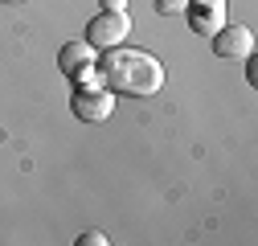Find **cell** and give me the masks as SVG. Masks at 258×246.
<instances>
[{
  "mask_svg": "<svg viewBox=\"0 0 258 246\" xmlns=\"http://www.w3.org/2000/svg\"><path fill=\"white\" fill-rule=\"evenodd\" d=\"M103 82L119 95H136V99H148L164 86V61L152 57L148 49H107L103 57Z\"/></svg>",
  "mask_w": 258,
  "mask_h": 246,
  "instance_id": "obj_1",
  "label": "cell"
},
{
  "mask_svg": "<svg viewBox=\"0 0 258 246\" xmlns=\"http://www.w3.org/2000/svg\"><path fill=\"white\" fill-rule=\"evenodd\" d=\"M127 37H132V17L127 13H99L90 25H86V41L94 45V49H115V45H123Z\"/></svg>",
  "mask_w": 258,
  "mask_h": 246,
  "instance_id": "obj_2",
  "label": "cell"
},
{
  "mask_svg": "<svg viewBox=\"0 0 258 246\" xmlns=\"http://www.w3.org/2000/svg\"><path fill=\"white\" fill-rule=\"evenodd\" d=\"M111 111H115V90L111 86H78L74 115L82 123H103V119H111Z\"/></svg>",
  "mask_w": 258,
  "mask_h": 246,
  "instance_id": "obj_3",
  "label": "cell"
},
{
  "mask_svg": "<svg viewBox=\"0 0 258 246\" xmlns=\"http://www.w3.org/2000/svg\"><path fill=\"white\" fill-rule=\"evenodd\" d=\"M209 41H213V53H217V57H250V53H254V29L225 21Z\"/></svg>",
  "mask_w": 258,
  "mask_h": 246,
  "instance_id": "obj_4",
  "label": "cell"
},
{
  "mask_svg": "<svg viewBox=\"0 0 258 246\" xmlns=\"http://www.w3.org/2000/svg\"><path fill=\"white\" fill-rule=\"evenodd\" d=\"M188 25H192V33L197 37H213L217 29L225 25V0H188Z\"/></svg>",
  "mask_w": 258,
  "mask_h": 246,
  "instance_id": "obj_5",
  "label": "cell"
},
{
  "mask_svg": "<svg viewBox=\"0 0 258 246\" xmlns=\"http://www.w3.org/2000/svg\"><path fill=\"white\" fill-rule=\"evenodd\" d=\"M57 66H61V74H78L86 66H99V49H94L90 41H70V45H61Z\"/></svg>",
  "mask_w": 258,
  "mask_h": 246,
  "instance_id": "obj_6",
  "label": "cell"
},
{
  "mask_svg": "<svg viewBox=\"0 0 258 246\" xmlns=\"http://www.w3.org/2000/svg\"><path fill=\"white\" fill-rule=\"evenodd\" d=\"M70 78H74L78 86H107V82H103V70H99V66H86V70H78V74H70Z\"/></svg>",
  "mask_w": 258,
  "mask_h": 246,
  "instance_id": "obj_7",
  "label": "cell"
},
{
  "mask_svg": "<svg viewBox=\"0 0 258 246\" xmlns=\"http://www.w3.org/2000/svg\"><path fill=\"white\" fill-rule=\"evenodd\" d=\"M188 9V0H156V13H164V17H176Z\"/></svg>",
  "mask_w": 258,
  "mask_h": 246,
  "instance_id": "obj_8",
  "label": "cell"
},
{
  "mask_svg": "<svg viewBox=\"0 0 258 246\" xmlns=\"http://www.w3.org/2000/svg\"><path fill=\"white\" fill-rule=\"evenodd\" d=\"M78 242H82V246H107V242H111V238H107V234H103V230H86V234H82V238H78Z\"/></svg>",
  "mask_w": 258,
  "mask_h": 246,
  "instance_id": "obj_9",
  "label": "cell"
},
{
  "mask_svg": "<svg viewBox=\"0 0 258 246\" xmlns=\"http://www.w3.org/2000/svg\"><path fill=\"white\" fill-rule=\"evenodd\" d=\"M99 9H107V13H127V0H99Z\"/></svg>",
  "mask_w": 258,
  "mask_h": 246,
  "instance_id": "obj_10",
  "label": "cell"
},
{
  "mask_svg": "<svg viewBox=\"0 0 258 246\" xmlns=\"http://www.w3.org/2000/svg\"><path fill=\"white\" fill-rule=\"evenodd\" d=\"M5 5H25V0H5Z\"/></svg>",
  "mask_w": 258,
  "mask_h": 246,
  "instance_id": "obj_11",
  "label": "cell"
}]
</instances>
